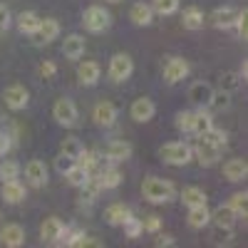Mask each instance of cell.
I'll use <instances>...</instances> for the list:
<instances>
[{
	"instance_id": "cell-44",
	"label": "cell",
	"mask_w": 248,
	"mask_h": 248,
	"mask_svg": "<svg viewBox=\"0 0 248 248\" xmlns=\"http://www.w3.org/2000/svg\"><path fill=\"white\" fill-rule=\"evenodd\" d=\"M236 85H238V75H233V72H226V75H221V90L231 92Z\"/></svg>"
},
{
	"instance_id": "cell-25",
	"label": "cell",
	"mask_w": 248,
	"mask_h": 248,
	"mask_svg": "<svg viewBox=\"0 0 248 248\" xmlns=\"http://www.w3.org/2000/svg\"><path fill=\"white\" fill-rule=\"evenodd\" d=\"M211 223V211L209 206L201 203V206H191L189 209V226L191 229H203V226Z\"/></svg>"
},
{
	"instance_id": "cell-49",
	"label": "cell",
	"mask_w": 248,
	"mask_h": 248,
	"mask_svg": "<svg viewBox=\"0 0 248 248\" xmlns=\"http://www.w3.org/2000/svg\"><path fill=\"white\" fill-rule=\"evenodd\" d=\"M109 3H119V0H109Z\"/></svg>"
},
{
	"instance_id": "cell-35",
	"label": "cell",
	"mask_w": 248,
	"mask_h": 248,
	"mask_svg": "<svg viewBox=\"0 0 248 248\" xmlns=\"http://www.w3.org/2000/svg\"><path fill=\"white\" fill-rule=\"evenodd\" d=\"M77 164H79V167H85L90 174L97 169V164H99V156H97V152H87V149H82V154L75 159Z\"/></svg>"
},
{
	"instance_id": "cell-21",
	"label": "cell",
	"mask_w": 248,
	"mask_h": 248,
	"mask_svg": "<svg viewBox=\"0 0 248 248\" xmlns=\"http://www.w3.org/2000/svg\"><path fill=\"white\" fill-rule=\"evenodd\" d=\"M223 176L229 181H243L248 176V164L246 159H229L223 164Z\"/></svg>"
},
{
	"instance_id": "cell-27",
	"label": "cell",
	"mask_w": 248,
	"mask_h": 248,
	"mask_svg": "<svg viewBox=\"0 0 248 248\" xmlns=\"http://www.w3.org/2000/svg\"><path fill=\"white\" fill-rule=\"evenodd\" d=\"M90 176H92V174H90L85 167H79L77 161H72L70 167L65 169V179H67L72 186H77V189H79V186H85V184L90 181Z\"/></svg>"
},
{
	"instance_id": "cell-26",
	"label": "cell",
	"mask_w": 248,
	"mask_h": 248,
	"mask_svg": "<svg viewBox=\"0 0 248 248\" xmlns=\"http://www.w3.org/2000/svg\"><path fill=\"white\" fill-rule=\"evenodd\" d=\"M211 94H214V90H211V85H206V82H194L191 90H189V99L194 102V105H199V107L209 105Z\"/></svg>"
},
{
	"instance_id": "cell-48",
	"label": "cell",
	"mask_w": 248,
	"mask_h": 248,
	"mask_svg": "<svg viewBox=\"0 0 248 248\" xmlns=\"http://www.w3.org/2000/svg\"><path fill=\"white\" fill-rule=\"evenodd\" d=\"M156 246H174V236H169V233L159 236V238H156Z\"/></svg>"
},
{
	"instance_id": "cell-36",
	"label": "cell",
	"mask_w": 248,
	"mask_h": 248,
	"mask_svg": "<svg viewBox=\"0 0 248 248\" xmlns=\"http://www.w3.org/2000/svg\"><path fill=\"white\" fill-rule=\"evenodd\" d=\"M229 105H231V92L221 90V92H214L211 94V99H209V105H206V107H211V109H226Z\"/></svg>"
},
{
	"instance_id": "cell-10",
	"label": "cell",
	"mask_w": 248,
	"mask_h": 248,
	"mask_svg": "<svg viewBox=\"0 0 248 248\" xmlns=\"http://www.w3.org/2000/svg\"><path fill=\"white\" fill-rule=\"evenodd\" d=\"M99 77H102V67L97 65V62H92V60L79 62V67H77V79H79L82 87H94L97 82H99Z\"/></svg>"
},
{
	"instance_id": "cell-12",
	"label": "cell",
	"mask_w": 248,
	"mask_h": 248,
	"mask_svg": "<svg viewBox=\"0 0 248 248\" xmlns=\"http://www.w3.org/2000/svg\"><path fill=\"white\" fill-rule=\"evenodd\" d=\"M105 156H107L109 164H122V161H127V159L132 156V144L124 141V139H114V141L107 144Z\"/></svg>"
},
{
	"instance_id": "cell-8",
	"label": "cell",
	"mask_w": 248,
	"mask_h": 248,
	"mask_svg": "<svg viewBox=\"0 0 248 248\" xmlns=\"http://www.w3.org/2000/svg\"><path fill=\"white\" fill-rule=\"evenodd\" d=\"M189 62H186L184 57H169L167 65H164V79L169 82V85H176V82L186 79V75H189Z\"/></svg>"
},
{
	"instance_id": "cell-43",
	"label": "cell",
	"mask_w": 248,
	"mask_h": 248,
	"mask_svg": "<svg viewBox=\"0 0 248 248\" xmlns=\"http://www.w3.org/2000/svg\"><path fill=\"white\" fill-rule=\"evenodd\" d=\"M176 129L179 132H189L191 129V112H179L176 114Z\"/></svg>"
},
{
	"instance_id": "cell-11",
	"label": "cell",
	"mask_w": 248,
	"mask_h": 248,
	"mask_svg": "<svg viewBox=\"0 0 248 248\" xmlns=\"http://www.w3.org/2000/svg\"><path fill=\"white\" fill-rule=\"evenodd\" d=\"M0 243L8 248H20L25 243V229L20 223H5L0 229Z\"/></svg>"
},
{
	"instance_id": "cell-22",
	"label": "cell",
	"mask_w": 248,
	"mask_h": 248,
	"mask_svg": "<svg viewBox=\"0 0 248 248\" xmlns=\"http://www.w3.org/2000/svg\"><path fill=\"white\" fill-rule=\"evenodd\" d=\"M0 194H3V199L8 203H20L25 199V186L20 184L17 179H10V181H3V189H0Z\"/></svg>"
},
{
	"instance_id": "cell-38",
	"label": "cell",
	"mask_w": 248,
	"mask_h": 248,
	"mask_svg": "<svg viewBox=\"0 0 248 248\" xmlns=\"http://www.w3.org/2000/svg\"><path fill=\"white\" fill-rule=\"evenodd\" d=\"M122 226H124V233H127L129 238H137L139 233H144V229H141V221H139V218H134V216H129V218L124 221Z\"/></svg>"
},
{
	"instance_id": "cell-14",
	"label": "cell",
	"mask_w": 248,
	"mask_h": 248,
	"mask_svg": "<svg viewBox=\"0 0 248 248\" xmlns=\"http://www.w3.org/2000/svg\"><path fill=\"white\" fill-rule=\"evenodd\" d=\"M57 35H60V23L55 17H40V25H37V32H35V37H37V45H50L52 40H57Z\"/></svg>"
},
{
	"instance_id": "cell-32",
	"label": "cell",
	"mask_w": 248,
	"mask_h": 248,
	"mask_svg": "<svg viewBox=\"0 0 248 248\" xmlns=\"http://www.w3.org/2000/svg\"><path fill=\"white\" fill-rule=\"evenodd\" d=\"M60 149H62V154H65L67 159L75 161V159L82 154V149H85V147H82V141H79L77 137H67L65 141H62V147H60Z\"/></svg>"
},
{
	"instance_id": "cell-34",
	"label": "cell",
	"mask_w": 248,
	"mask_h": 248,
	"mask_svg": "<svg viewBox=\"0 0 248 248\" xmlns=\"http://www.w3.org/2000/svg\"><path fill=\"white\" fill-rule=\"evenodd\" d=\"M246 203H248V194H246V191L233 194L231 201H229V206L233 209V214H236L238 218H246Z\"/></svg>"
},
{
	"instance_id": "cell-13",
	"label": "cell",
	"mask_w": 248,
	"mask_h": 248,
	"mask_svg": "<svg viewBox=\"0 0 248 248\" xmlns=\"http://www.w3.org/2000/svg\"><path fill=\"white\" fill-rule=\"evenodd\" d=\"M25 179L30 181V186H35V189H40V186L47 184V167L45 161L40 159H32L25 164Z\"/></svg>"
},
{
	"instance_id": "cell-24",
	"label": "cell",
	"mask_w": 248,
	"mask_h": 248,
	"mask_svg": "<svg viewBox=\"0 0 248 248\" xmlns=\"http://www.w3.org/2000/svg\"><path fill=\"white\" fill-rule=\"evenodd\" d=\"M236 17H238V10H233V8H218V10H214V15H211L214 25H216L218 30L233 28V25H236Z\"/></svg>"
},
{
	"instance_id": "cell-23",
	"label": "cell",
	"mask_w": 248,
	"mask_h": 248,
	"mask_svg": "<svg viewBox=\"0 0 248 248\" xmlns=\"http://www.w3.org/2000/svg\"><path fill=\"white\" fill-rule=\"evenodd\" d=\"M236 218H238V216L233 214V209H231L229 203H226V206H218V209L211 214V221L218 226V229H226V231H231V229H233Z\"/></svg>"
},
{
	"instance_id": "cell-4",
	"label": "cell",
	"mask_w": 248,
	"mask_h": 248,
	"mask_svg": "<svg viewBox=\"0 0 248 248\" xmlns=\"http://www.w3.org/2000/svg\"><path fill=\"white\" fill-rule=\"evenodd\" d=\"M132 72H134V62H132L129 55L119 52V55H114V57L109 60V70H107V75H109L112 82H127V79L132 77Z\"/></svg>"
},
{
	"instance_id": "cell-16",
	"label": "cell",
	"mask_w": 248,
	"mask_h": 248,
	"mask_svg": "<svg viewBox=\"0 0 248 248\" xmlns=\"http://www.w3.org/2000/svg\"><path fill=\"white\" fill-rule=\"evenodd\" d=\"M94 122L99 124V127H112V124L117 122V107L112 105V102H99V105L94 107L92 112Z\"/></svg>"
},
{
	"instance_id": "cell-9",
	"label": "cell",
	"mask_w": 248,
	"mask_h": 248,
	"mask_svg": "<svg viewBox=\"0 0 248 248\" xmlns=\"http://www.w3.org/2000/svg\"><path fill=\"white\" fill-rule=\"evenodd\" d=\"M3 99H5V105H8L13 112H20V109H25V107H28L30 92H28L23 85H10V87H5Z\"/></svg>"
},
{
	"instance_id": "cell-20",
	"label": "cell",
	"mask_w": 248,
	"mask_h": 248,
	"mask_svg": "<svg viewBox=\"0 0 248 248\" xmlns=\"http://www.w3.org/2000/svg\"><path fill=\"white\" fill-rule=\"evenodd\" d=\"M214 127V117L209 114V112H206L203 107L199 109V112H191V134H196V137H201V134H206V132H209Z\"/></svg>"
},
{
	"instance_id": "cell-5",
	"label": "cell",
	"mask_w": 248,
	"mask_h": 248,
	"mask_svg": "<svg viewBox=\"0 0 248 248\" xmlns=\"http://www.w3.org/2000/svg\"><path fill=\"white\" fill-rule=\"evenodd\" d=\"M194 156L199 159L201 167H214V164L221 159V147H216L214 141H209L206 137H199L196 141V147H191Z\"/></svg>"
},
{
	"instance_id": "cell-37",
	"label": "cell",
	"mask_w": 248,
	"mask_h": 248,
	"mask_svg": "<svg viewBox=\"0 0 248 248\" xmlns=\"http://www.w3.org/2000/svg\"><path fill=\"white\" fill-rule=\"evenodd\" d=\"M17 176H20V164L17 161L8 159V161L0 164V179L3 181H10V179H17Z\"/></svg>"
},
{
	"instance_id": "cell-33",
	"label": "cell",
	"mask_w": 248,
	"mask_h": 248,
	"mask_svg": "<svg viewBox=\"0 0 248 248\" xmlns=\"http://www.w3.org/2000/svg\"><path fill=\"white\" fill-rule=\"evenodd\" d=\"M152 10L159 15H174L179 10V0H152Z\"/></svg>"
},
{
	"instance_id": "cell-2",
	"label": "cell",
	"mask_w": 248,
	"mask_h": 248,
	"mask_svg": "<svg viewBox=\"0 0 248 248\" xmlns=\"http://www.w3.org/2000/svg\"><path fill=\"white\" fill-rule=\"evenodd\" d=\"M159 156L164 164L169 167H186L191 159H194V152L186 141H167L159 147Z\"/></svg>"
},
{
	"instance_id": "cell-28",
	"label": "cell",
	"mask_w": 248,
	"mask_h": 248,
	"mask_svg": "<svg viewBox=\"0 0 248 248\" xmlns=\"http://www.w3.org/2000/svg\"><path fill=\"white\" fill-rule=\"evenodd\" d=\"M129 216H132V211L124 203H112V206H107V211H105V218H107L109 226H122Z\"/></svg>"
},
{
	"instance_id": "cell-31",
	"label": "cell",
	"mask_w": 248,
	"mask_h": 248,
	"mask_svg": "<svg viewBox=\"0 0 248 248\" xmlns=\"http://www.w3.org/2000/svg\"><path fill=\"white\" fill-rule=\"evenodd\" d=\"M181 201L191 209V206L206 203V194H203V189H199V186H186V189L181 191Z\"/></svg>"
},
{
	"instance_id": "cell-42",
	"label": "cell",
	"mask_w": 248,
	"mask_h": 248,
	"mask_svg": "<svg viewBox=\"0 0 248 248\" xmlns=\"http://www.w3.org/2000/svg\"><path fill=\"white\" fill-rule=\"evenodd\" d=\"M10 23H13V15H10V8H8V5H3V3H0V32H8Z\"/></svg>"
},
{
	"instance_id": "cell-7",
	"label": "cell",
	"mask_w": 248,
	"mask_h": 248,
	"mask_svg": "<svg viewBox=\"0 0 248 248\" xmlns=\"http://www.w3.org/2000/svg\"><path fill=\"white\" fill-rule=\"evenodd\" d=\"M129 114H132L134 122L147 124V122L154 119V114H156V105H154L149 97H137V99L132 102V107H129Z\"/></svg>"
},
{
	"instance_id": "cell-18",
	"label": "cell",
	"mask_w": 248,
	"mask_h": 248,
	"mask_svg": "<svg viewBox=\"0 0 248 248\" xmlns=\"http://www.w3.org/2000/svg\"><path fill=\"white\" fill-rule=\"evenodd\" d=\"M62 223L57 216H50V218H45L43 221V226H40V238H43L45 243H57V238H60V233H62Z\"/></svg>"
},
{
	"instance_id": "cell-3",
	"label": "cell",
	"mask_w": 248,
	"mask_h": 248,
	"mask_svg": "<svg viewBox=\"0 0 248 248\" xmlns=\"http://www.w3.org/2000/svg\"><path fill=\"white\" fill-rule=\"evenodd\" d=\"M82 23H85V28L90 32H105L112 23V15L105 10V8H99V5H90L85 10V15H82Z\"/></svg>"
},
{
	"instance_id": "cell-15",
	"label": "cell",
	"mask_w": 248,
	"mask_h": 248,
	"mask_svg": "<svg viewBox=\"0 0 248 248\" xmlns=\"http://www.w3.org/2000/svg\"><path fill=\"white\" fill-rule=\"evenodd\" d=\"M62 55H65L67 60H79L82 55H85V37L72 32L65 37V43H62Z\"/></svg>"
},
{
	"instance_id": "cell-6",
	"label": "cell",
	"mask_w": 248,
	"mask_h": 248,
	"mask_svg": "<svg viewBox=\"0 0 248 248\" xmlns=\"http://www.w3.org/2000/svg\"><path fill=\"white\" fill-rule=\"evenodd\" d=\"M52 117L57 119V124H62V127H75L77 124V105L72 99L67 97H60L55 102V107H52Z\"/></svg>"
},
{
	"instance_id": "cell-41",
	"label": "cell",
	"mask_w": 248,
	"mask_h": 248,
	"mask_svg": "<svg viewBox=\"0 0 248 248\" xmlns=\"http://www.w3.org/2000/svg\"><path fill=\"white\" fill-rule=\"evenodd\" d=\"M141 229L144 231H147V233H159V229H161V218L159 216H147V218H144L141 221Z\"/></svg>"
},
{
	"instance_id": "cell-1",
	"label": "cell",
	"mask_w": 248,
	"mask_h": 248,
	"mask_svg": "<svg viewBox=\"0 0 248 248\" xmlns=\"http://www.w3.org/2000/svg\"><path fill=\"white\" fill-rule=\"evenodd\" d=\"M141 194L144 199H147L149 203H167L174 199V184L167 181V179H159V176H149V179H144L141 184Z\"/></svg>"
},
{
	"instance_id": "cell-17",
	"label": "cell",
	"mask_w": 248,
	"mask_h": 248,
	"mask_svg": "<svg viewBox=\"0 0 248 248\" xmlns=\"http://www.w3.org/2000/svg\"><path fill=\"white\" fill-rule=\"evenodd\" d=\"M122 179H124V176H122V171L112 164V167L102 169V171L97 174V179H94V181H97L99 189H105V191H107V189H117V186L122 184Z\"/></svg>"
},
{
	"instance_id": "cell-29",
	"label": "cell",
	"mask_w": 248,
	"mask_h": 248,
	"mask_svg": "<svg viewBox=\"0 0 248 248\" xmlns=\"http://www.w3.org/2000/svg\"><path fill=\"white\" fill-rule=\"evenodd\" d=\"M37 25H40L37 13L25 10V13L17 15V28H20V32H23V35H35V32H37Z\"/></svg>"
},
{
	"instance_id": "cell-46",
	"label": "cell",
	"mask_w": 248,
	"mask_h": 248,
	"mask_svg": "<svg viewBox=\"0 0 248 248\" xmlns=\"http://www.w3.org/2000/svg\"><path fill=\"white\" fill-rule=\"evenodd\" d=\"M10 152V137L5 132H0V156H5Z\"/></svg>"
},
{
	"instance_id": "cell-39",
	"label": "cell",
	"mask_w": 248,
	"mask_h": 248,
	"mask_svg": "<svg viewBox=\"0 0 248 248\" xmlns=\"http://www.w3.org/2000/svg\"><path fill=\"white\" fill-rule=\"evenodd\" d=\"M201 137H206V139H209V141H214L216 144V147H226V139H229V134H226L223 129H216V127H211L209 132H206V134H201Z\"/></svg>"
},
{
	"instance_id": "cell-47",
	"label": "cell",
	"mask_w": 248,
	"mask_h": 248,
	"mask_svg": "<svg viewBox=\"0 0 248 248\" xmlns=\"http://www.w3.org/2000/svg\"><path fill=\"white\" fill-rule=\"evenodd\" d=\"M70 164H72V159H67L65 154H60V156H57V169H60L62 174H65V169L70 167Z\"/></svg>"
},
{
	"instance_id": "cell-45",
	"label": "cell",
	"mask_w": 248,
	"mask_h": 248,
	"mask_svg": "<svg viewBox=\"0 0 248 248\" xmlns=\"http://www.w3.org/2000/svg\"><path fill=\"white\" fill-rule=\"evenodd\" d=\"M40 72H43V77H47V79H50V77H55V72H57L55 62H50V60H47V62H43V67H40Z\"/></svg>"
},
{
	"instance_id": "cell-19",
	"label": "cell",
	"mask_w": 248,
	"mask_h": 248,
	"mask_svg": "<svg viewBox=\"0 0 248 248\" xmlns=\"http://www.w3.org/2000/svg\"><path fill=\"white\" fill-rule=\"evenodd\" d=\"M129 20H132L134 25H139V28L152 25V20H154V10H152V5H147V3H134L132 10H129Z\"/></svg>"
},
{
	"instance_id": "cell-40",
	"label": "cell",
	"mask_w": 248,
	"mask_h": 248,
	"mask_svg": "<svg viewBox=\"0 0 248 248\" xmlns=\"http://www.w3.org/2000/svg\"><path fill=\"white\" fill-rule=\"evenodd\" d=\"M233 28L238 30V37L241 40H248V13L246 10H238V17H236V25Z\"/></svg>"
},
{
	"instance_id": "cell-30",
	"label": "cell",
	"mask_w": 248,
	"mask_h": 248,
	"mask_svg": "<svg viewBox=\"0 0 248 248\" xmlns=\"http://www.w3.org/2000/svg\"><path fill=\"white\" fill-rule=\"evenodd\" d=\"M181 23H184L186 30H201V28H203V13H201L196 5L186 8L184 15H181Z\"/></svg>"
}]
</instances>
